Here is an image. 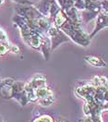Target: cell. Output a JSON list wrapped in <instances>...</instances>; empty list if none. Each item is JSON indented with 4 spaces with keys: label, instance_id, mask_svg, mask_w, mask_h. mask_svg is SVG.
<instances>
[{
    "label": "cell",
    "instance_id": "cell-2",
    "mask_svg": "<svg viewBox=\"0 0 108 122\" xmlns=\"http://www.w3.org/2000/svg\"><path fill=\"white\" fill-rule=\"evenodd\" d=\"M9 98L15 99L20 105L26 106L29 103L28 95L25 91V82L23 81H14L10 87V95Z\"/></svg>",
    "mask_w": 108,
    "mask_h": 122
},
{
    "label": "cell",
    "instance_id": "cell-14",
    "mask_svg": "<svg viewBox=\"0 0 108 122\" xmlns=\"http://www.w3.org/2000/svg\"><path fill=\"white\" fill-rule=\"evenodd\" d=\"M0 122H4V120H3V117H2V116L0 115Z\"/></svg>",
    "mask_w": 108,
    "mask_h": 122
},
{
    "label": "cell",
    "instance_id": "cell-10",
    "mask_svg": "<svg viewBox=\"0 0 108 122\" xmlns=\"http://www.w3.org/2000/svg\"><path fill=\"white\" fill-rule=\"evenodd\" d=\"M80 122H103V120H102L101 114H96L85 116V117L82 118Z\"/></svg>",
    "mask_w": 108,
    "mask_h": 122
},
{
    "label": "cell",
    "instance_id": "cell-12",
    "mask_svg": "<svg viewBox=\"0 0 108 122\" xmlns=\"http://www.w3.org/2000/svg\"><path fill=\"white\" fill-rule=\"evenodd\" d=\"M19 5H33L31 0H12Z\"/></svg>",
    "mask_w": 108,
    "mask_h": 122
},
{
    "label": "cell",
    "instance_id": "cell-13",
    "mask_svg": "<svg viewBox=\"0 0 108 122\" xmlns=\"http://www.w3.org/2000/svg\"><path fill=\"white\" fill-rule=\"evenodd\" d=\"M55 122H67V120H66V119H64V118H61V117H60V118L56 119V120H55Z\"/></svg>",
    "mask_w": 108,
    "mask_h": 122
},
{
    "label": "cell",
    "instance_id": "cell-8",
    "mask_svg": "<svg viewBox=\"0 0 108 122\" xmlns=\"http://www.w3.org/2000/svg\"><path fill=\"white\" fill-rule=\"evenodd\" d=\"M84 58L89 64H91L93 67H97V68H104V67H106V63L103 59H101L100 57L93 56H86Z\"/></svg>",
    "mask_w": 108,
    "mask_h": 122
},
{
    "label": "cell",
    "instance_id": "cell-6",
    "mask_svg": "<svg viewBox=\"0 0 108 122\" xmlns=\"http://www.w3.org/2000/svg\"><path fill=\"white\" fill-rule=\"evenodd\" d=\"M14 80L11 78L2 79L0 78V96L4 98H9L10 95V87L14 83Z\"/></svg>",
    "mask_w": 108,
    "mask_h": 122
},
{
    "label": "cell",
    "instance_id": "cell-5",
    "mask_svg": "<svg viewBox=\"0 0 108 122\" xmlns=\"http://www.w3.org/2000/svg\"><path fill=\"white\" fill-rule=\"evenodd\" d=\"M108 27V11H104V10H101L98 14V18H97V22H96V27L93 32L90 35V38L92 39L102 29Z\"/></svg>",
    "mask_w": 108,
    "mask_h": 122
},
{
    "label": "cell",
    "instance_id": "cell-4",
    "mask_svg": "<svg viewBox=\"0 0 108 122\" xmlns=\"http://www.w3.org/2000/svg\"><path fill=\"white\" fill-rule=\"evenodd\" d=\"M9 51H11L13 53H18L20 51V49L18 46L11 45L8 42L7 34L0 28V56L5 55Z\"/></svg>",
    "mask_w": 108,
    "mask_h": 122
},
{
    "label": "cell",
    "instance_id": "cell-9",
    "mask_svg": "<svg viewBox=\"0 0 108 122\" xmlns=\"http://www.w3.org/2000/svg\"><path fill=\"white\" fill-rule=\"evenodd\" d=\"M58 4L60 5L61 9H63L64 11L69 10V8L74 7V2L75 0H57Z\"/></svg>",
    "mask_w": 108,
    "mask_h": 122
},
{
    "label": "cell",
    "instance_id": "cell-3",
    "mask_svg": "<svg viewBox=\"0 0 108 122\" xmlns=\"http://www.w3.org/2000/svg\"><path fill=\"white\" fill-rule=\"evenodd\" d=\"M46 36H48L51 40V49L52 50H54L62 43L70 41L69 37L66 33H64L59 28L55 27L54 24L47 30Z\"/></svg>",
    "mask_w": 108,
    "mask_h": 122
},
{
    "label": "cell",
    "instance_id": "cell-7",
    "mask_svg": "<svg viewBox=\"0 0 108 122\" xmlns=\"http://www.w3.org/2000/svg\"><path fill=\"white\" fill-rule=\"evenodd\" d=\"M53 0H41L39 3L34 4V7L45 17H48L50 12V7Z\"/></svg>",
    "mask_w": 108,
    "mask_h": 122
},
{
    "label": "cell",
    "instance_id": "cell-11",
    "mask_svg": "<svg viewBox=\"0 0 108 122\" xmlns=\"http://www.w3.org/2000/svg\"><path fill=\"white\" fill-rule=\"evenodd\" d=\"M32 122H55V120L48 115H43L37 118H35Z\"/></svg>",
    "mask_w": 108,
    "mask_h": 122
},
{
    "label": "cell",
    "instance_id": "cell-15",
    "mask_svg": "<svg viewBox=\"0 0 108 122\" xmlns=\"http://www.w3.org/2000/svg\"><path fill=\"white\" fill-rule=\"evenodd\" d=\"M4 2H5V0H0V6H1V5H2Z\"/></svg>",
    "mask_w": 108,
    "mask_h": 122
},
{
    "label": "cell",
    "instance_id": "cell-1",
    "mask_svg": "<svg viewBox=\"0 0 108 122\" xmlns=\"http://www.w3.org/2000/svg\"><path fill=\"white\" fill-rule=\"evenodd\" d=\"M75 92L85 100L83 111L86 116L108 111V80L106 77H93L91 81L78 86Z\"/></svg>",
    "mask_w": 108,
    "mask_h": 122
}]
</instances>
